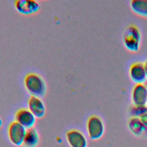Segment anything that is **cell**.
Segmentation results:
<instances>
[{
	"label": "cell",
	"instance_id": "6da1fadb",
	"mask_svg": "<svg viewBox=\"0 0 147 147\" xmlns=\"http://www.w3.org/2000/svg\"><path fill=\"white\" fill-rule=\"evenodd\" d=\"M24 85L26 90L33 96L40 98L45 94V82L41 76L36 73L30 72L25 76Z\"/></svg>",
	"mask_w": 147,
	"mask_h": 147
},
{
	"label": "cell",
	"instance_id": "7a4b0ae2",
	"mask_svg": "<svg viewBox=\"0 0 147 147\" xmlns=\"http://www.w3.org/2000/svg\"><path fill=\"white\" fill-rule=\"evenodd\" d=\"M141 40V34L139 28L134 25H130L124 31L123 41L125 48L132 52L139 50Z\"/></svg>",
	"mask_w": 147,
	"mask_h": 147
},
{
	"label": "cell",
	"instance_id": "3957f363",
	"mask_svg": "<svg viewBox=\"0 0 147 147\" xmlns=\"http://www.w3.org/2000/svg\"><path fill=\"white\" fill-rule=\"evenodd\" d=\"M86 129L88 137L93 141L101 138L105 133L103 121L101 118L96 115H92L88 118Z\"/></svg>",
	"mask_w": 147,
	"mask_h": 147
},
{
	"label": "cell",
	"instance_id": "277c9868",
	"mask_svg": "<svg viewBox=\"0 0 147 147\" xmlns=\"http://www.w3.org/2000/svg\"><path fill=\"white\" fill-rule=\"evenodd\" d=\"M26 129L14 121L10 123L7 129V135L10 142L17 146L22 145Z\"/></svg>",
	"mask_w": 147,
	"mask_h": 147
},
{
	"label": "cell",
	"instance_id": "5b68a950",
	"mask_svg": "<svg viewBox=\"0 0 147 147\" xmlns=\"http://www.w3.org/2000/svg\"><path fill=\"white\" fill-rule=\"evenodd\" d=\"M65 136L70 147H87V138L82 131L77 129H71L66 133Z\"/></svg>",
	"mask_w": 147,
	"mask_h": 147
},
{
	"label": "cell",
	"instance_id": "8992f818",
	"mask_svg": "<svg viewBox=\"0 0 147 147\" xmlns=\"http://www.w3.org/2000/svg\"><path fill=\"white\" fill-rule=\"evenodd\" d=\"M16 10L21 14L30 15L40 10V4L34 0H17L14 2Z\"/></svg>",
	"mask_w": 147,
	"mask_h": 147
},
{
	"label": "cell",
	"instance_id": "52a82bcc",
	"mask_svg": "<svg viewBox=\"0 0 147 147\" xmlns=\"http://www.w3.org/2000/svg\"><path fill=\"white\" fill-rule=\"evenodd\" d=\"M129 75L131 80L136 84H144L147 79L144 64L140 62L133 63L130 65Z\"/></svg>",
	"mask_w": 147,
	"mask_h": 147
},
{
	"label": "cell",
	"instance_id": "ba28073f",
	"mask_svg": "<svg viewBox=\"0 0 147 147\" xmlns=\"http://www.w3.org/2000/svg\"><path fill=\"white\" fill-rule=\"evenodd\" d=\"M36 117L28 109H19L15 114L16 121L26 129L33 127L36 123Z\"/></svg>",
	"mask_w": 147,
	"mask_h": 147
},
{
	"label": "cell",
	"instance_id": "9c48e42d",
	"mask_svg": "<svg viewBox=\"0 0 147 147\" xmlns=\"http://www.w3.org/2000/svg\"><path fill=\"white\" fill-rule=\"evenodd\" d=\"M130 131L136 137L142 138L147 136V127L140 118L131 117L127 122Z\"/></svg>",
	"mask_w": 147,
	"mask_h": 147
},
{
	"label": "cell",
	"instance_id": "30bf717a",
	"mask_svg": "<svg viewBox=\"0 0 147 147\" xmlns=\"http://www.w3.org/2000/svg\"><path fill=\"white\" fill-rule=\"evenodd\" d=\"M28 109L37 118H41L45 115L46 108L40 98L31 95L28 102Z\"/></svg>",
	"mask_w": 147,
	"mask_h": 147
},
{
	"label": "cell",
	"instance_id": "8fae6325",
	"mask_svg": "<svg viewBox=\"0 0 147 147\" xmlns=\"http://www.w3.org/2000/svg\"><path fill=\"white\" fill-rule=\"evenodd\" d=\"M131 101L133 105H146L147 89L144 84H136L131 91Z\"/></svg>",
	"mask_w": 147,
	"mask_h": 147
},
{
	"label": "cell",
	"instance_id": "7c38bea8",
	"mask_svg": "<svg viewBox=\"0 0 147 147\" xmlns=\"http://www.w3.org/2000/svg\"><path fill=\"white\" fill-rule=\"evenodd\" d=\"M40 137L37 130L34 127L27 129L22 145L24 147H37L39 144Z\"/></svg>",
	"mask_w": 147,
	"mask_h": 147
},
{
	"label": "cell",
	"instance_id": "4fadbf2b",
	"mask_svg": "<svg viewBox=\"0 0 147 147\" xmlns=\"http://www.w3.org/2000/svg\"><path fill=\"white\" fill-rule=\"evenodd\" d=\"M130 5L132 11L136 14L147 17V0H132Z\"/></svg>",
	"mask_w": 147,
	"mask_h": 147
},
{
	"label": "cell",
	"instance_id": "5bb4252c",
	"mask_svg": "<svg viewBox=\"0 0 147 147\" xmlns=\"http://www.w3.org/2000/svg\"><path fill=\"white\" fill-rule=\"evenodd\" d=\"M147 112V106H136L133 105L130 109V113L131 117L141 118Z\"/></svg>",
	"mask_w": 147,
	"mask_h": 147
},
{
	"label": "cell",
	"instance_id": "9a60e30c",
	"mask_svg": "<svg viewBox=\"0 0 147 147\" xmlns=\"http://www.w3.org/2000/svg\"><path fill=\"white\" fill-rule=\"evenodd\" d=\"M140 119L142 121V122H143V123L147 127V112L144 115H143L140 118Z\"/></svg>",
	"mask_w": 147,
	"mask_h": 147
},
{
	"label": "cell",
	"instance_id": "2e32d148",
	"mask_svg": "<svg viewBox=\"0 0 147 147\" xmlns=\"http://www.w3.org/2000/svg\"><path fill=\"white\" fill-rule=\"evenodd\" d=\"M144 68H145L146 75V77H147V60H146L145 61V62L144 63Z\"/></svg>",
	"mask_w": 147,
	"mask_h": 147
},
{
	"label": "cell",
	"instance_id": "e0dca14e",
	"mask_svg": "<svg viewBox=\"0 0 147 147\" xmlns=\"http://www.w3.org/2000/svg\"><path fill=\"white\" fill-rule=\"evenodd\" d=\"M2 123H3L2 119V118L0 117V129H1V127H2Z\"/></svg>",
	"mask_w": 147,
	"mask_h": 147
},
{
	"label": "cell",
	"instance_id": "ac0fdd59",
	"mask_svg": "<svg viewBox=\"0 0 147 147\" xmlns=\"http://www.w3.org/2000/svg\"><path fill=\"white\" fill-rule=\"evenodd\" d=\"M144 86H145V87H146V89H147V79H146V80L145 82V83H144Z\"/></svg>",
	"mask_w": 147,
	"mask_h": 147
},
{
	"label": "cell",
	"instance_id": "d6986e66",
	"mask_svg": "<svg viewBox=\"0 0 147 147\" xmlns=\"http://www.w3.org/2000/svg\"><path fill=\"white\" fill-rule=\"evenodd\" d=\"M146 105L147 106V100H146Z\"/></svg>",
	"mask_w": 147,
	"mask_h": 147
}]
</instances>
